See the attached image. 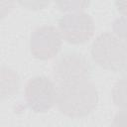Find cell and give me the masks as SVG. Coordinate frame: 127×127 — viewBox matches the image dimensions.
I'll return each instance as SVG.
<instances>
[{"instance_id":"cell-1","label":"cell","mask_w":127,"mask_h":127,"mask_svg":"<svg viewBox=\"0 0 127 127\" xmlns=\"http://www.w3.org/2000/svg\"><path fill=\"white\" fill-rule=\"evenodd\" d=\"M97 103V88L88 79L58 85L56 105L65 116L84 117L95 109Z\"/></svg>"},{"instance_id":"cell-2","label":"cell","mask_w":127,"mask_h":127,"mask_svg":"<svg viewBox=\"0 0 127 127\" xmlns=\"http://www.w3.org/2000/svg\"><path fill=\"white\" fill-rule=\"evenodd\" d=\"M92 60L104 69L122 71L127 59V43L113 32L100 34L91 44Z\"/></svg>"},{"instance_id":"cell-3","label":"cell","mask_w":127,"mask_h":127,"mask_svg":"<svg viewBox=\"0 0 127 127\" xmlns=\"http://www.w3.org/2000/svg\"><path fill=\"white\" fill-rule=\"evenodd\" d=\"M91 72L92 66L89 60L75 51L62 54L53 65V74L59 84L87 80Z\"/></svg>"},{"instance_id":"cell-4","label":"cell","mask_w":127,"mask_h":127,"mask_svg":"<svg viewBox=\"0 0 127 127\" xmlns=\"http://www.w3.org/2000/svg\"><path fill=\"white\" fill-rule=\"evenodd\" d=\"M58 29L63 40L72 45H79L91 39L95 25L89 14L83 11H75L61 16L58 21Z\"/></svg>"},{"instance_id":"cell-5","label":"cell","mask_w":127,"mask_h":127,"mask_svg":"<svg viewBox=\"0 0 127 127\" xmlns=\"http://www.w3.org/2000/svg\"><path fill=\"white\" fill-rule=\"evenodd\" d=\"M58 86L45 75L30 78L24 89V96L28 107L37 113L50 110L57 101Z\"/></svg>"},{"instance_id":"cell-6","label":"cell","mask_w":127,"mask_h":127,"mask_svg":"<svg viewBox=\"0 0 127 127\" xmlns=\"http://www.w3.org/2000/svg\"><path fill=\"white\" fill-rule=\"evenodd\" d=\"M62 35L53 25H41L33 30L30 36V51L33 57L47 61L55 58L61 51Z\"/></svg>"},{"instance_id":"cell-7","label":"cell","mask_w":127,"mask_h":127,"mask_svg":"<svg viewBox=\"0 0 127 127\" xmlns=\"http://www.w3.org/2000/svg\"><path fill=\"white\" fill-rule=\"evenodd\" d=\"M19 89V77L17 73L7 67L1 68V97L7 98L17 93Z\"/></svg>"},{"instance_id":"cell-8","label":"cell","mask_w":127,"mask_h":127,"mask_svg":"<svg viewBox=\"0 0 127 127\" xmlns=\"http://www.w3.org/2000/svg\"><path fill=\"white\" fill-rule=\"evenodd\" d=\"M113 103L123 111H127V76L123 75L113 85L112 88Z\"/></svg>"},{"instance_id":"cell-9","label":"cell","mask_w":127,"mask_h":127,"mask_svg":"<svg viewBox=\"0 0 127 127\" xmlns=\"http://www.w3.org/2000/svg\"><path fill=\"white\" fill-rule=\"evenodd\" d=\"M113 33L127 43V16H121L114 20Z\"/></svg>"},{"instance_id":"cell-10","label":"cell","mask_w":127,"mask_h":127,"mask_svg":"<svg viewBox=\"0 0 127 127\" xmlns=\"http://www.w3.org/2000/svg\"><path fill=\"white\" fill-rule=\"evenodd\" d=\"M61 10L68 12H75V11H82V9L88 5L87 2H78V1H67V2H57L56 3Z\"/></svg>"},{"instance_id":"cell-11","label":"cell","mask_w":127,"mask_h":127,"mask_svg":"<svg viewBox=\"0 0 127 127\" xmlns=\"http://www.w3.org/2000/svg\"><path fill=\"white\" fill-rule=\"evenodd\" d=\"M112 127H127V111L120 110L112 120Z\"/></svg>"},{"instance_id":"cell-12","label":"cell","mask_w":127,"mask_h":127,"mask_svg":"<svg viewBox=\"0 0 127 127\" xmlns=\"http://www.w3.org/2000/svg\"><path fill=\"white\" fill-rule=\"evenodd\" d=\"M115 6L123 16H127V1H116Z\"/></svg>"},{"instance_id":"cell-13","label":"cell","mask_w":127,"mask_h":127,"mask_svg":"<svg viewBox=\"0 0 127 127\" xmlns=\"http://www.w3.org/2000/svg\"><path fill=\"white\" fill-rule=\"evenodd\" d=\"M122 71L124 72V75H126V76H127V59H126L125 65H124V68H123V70H122Z\"/></svg>"}]
</instances>
